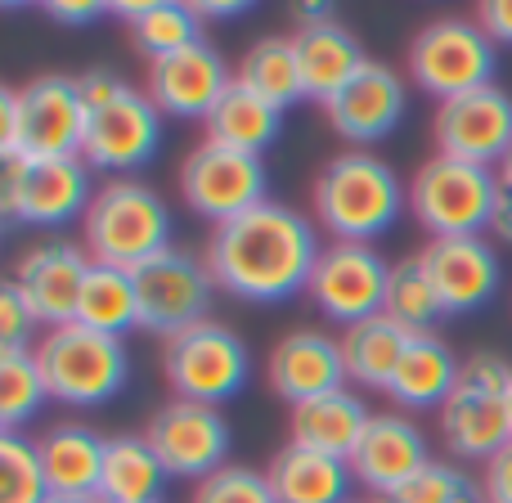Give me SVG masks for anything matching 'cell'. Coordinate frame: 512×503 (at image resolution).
<instances>
[{"label": "cell", "instance_id": "52a82bcc", "mask_svg": "<svg viewBox=\"0 0 512 503\" xmlns=\"http://www.w3.org/2000/svg\"><path fill=\"white\" fill-rule=\"evenodd\" d=\"M499 203V171L432 153L409 176V216L432 239H472L490 234Z\"/></svg>", "mask_w": 512, "mask_h": 503}, {"label": "cell", "instance_id": "5bb4252c", "mask_svg": "<svg viewBox=\"0 0 512 503\" xmlns=\"http://www.w3.org/2000/svg\"><path fill=\"white\" fill-rule=\"evenodd\" d=\"M144 441L171 472V481H207L230 463V423L216 405L171 396L153 418L144 423Z\"/></svg>", "mask_w": 512, "mask_h": 503}, {"label": "cell", "instance_id": "d6986e66", "mask_svg": "<svg viewBox=\"0 0 512 503\" xmlns=\"http://www.w3.org/2000/svg\"><path fill=\"white\" fill-rule=\"evenodd\" d=\"M409 108V86L396 68L369 59L333 99L324 104V117L346 144L364 149V144H378L405 122Z\"/></svg>", "mask_w": 512, "mask_h": 503}, {"label": "cell", "instance_id": "44dd1931", "mask_svg": "<svg viewBox=\"0 0 512 503\" xmlns=\"http://www.w3.org/2000/svg\"><path fill=\"white\" fill-rule=\"evenodd\" d=\"M418 261H423L445 315H472L504 283V261H499L495 243L486 234H472V239H432L418 252Z\"/></svg>", "mask_w": 512, "mask_h": 503}, {"label": "cell", "instance_id": "4fadbf2b", "mask_svg": "<svg viewBox=\"0 0 512 503\" xmlns=\"http://www.w3.org/2000/svg\"><path fill=\"white\" fill-rule=\"evenodd\" d=\"M391 265L373 243H324L315 270H310L306 297L328 324H364V319L382 315L387 301Z\"/></svg>", "mask_w": 512, "mask_h": 503}, {"label": "cell", "instance_id": "7dc6e473", "mask_svg": "<svg viewBox=\"0 0 512 503\" xmlns=\"http://www.w3.org/2000/svg\"><path fill=\"white\" fill-rule=\"evenodd\" d=\"M45 503H99V499H63V495H50Z\"/></svg>", "mask_w": 512, "mask_h": 503}, {"label": "cell", "instance_id": "ab89813d", "mask_svg": "<svg viewBox=\"0 0 512 503\" xmlns=\"http://www.w3.org/2000/svg\"><path fill=\"white\" fill-rule=\"evenodd\" d=\"M481 503H512V441L481 468Z\"/></svg>", "mask_w": 512, "mask_h": 503}, {"label": "cell", "instance_id": "f546056e", "mask_svg": "<svg viewBox=\"0 0 512 503\" xmlns=\"http://www.w3.org/2000/svg\"><path fill=\"white\" fill-rule=\"evenodd\" d=\"M203 131L212 144H225V149H239V153L261 158L283 131V108H274L270 99H261L256 90L234 81V86L221 95V104L207 113Z\"/></svg>", "mask_w": 512, "mask_h": 503}, {"label": "cell", "instance_id": "2e32d148", "mask_svg": "<svg viewBox=\"0 0 512 503\" xmlns=\"http://www.w3.org/2000/svg\"><path fill=\"white\" fill-rule=\"evenodd\" d=\"M432 144L445 158L499 171V162L512 149V95L499 86H486V90L450 99V104H436Z\"/></svg>", "mask_w": 512, "mask_h": 503}, {"label": "cell", "instance_id": "b9f144b4", "mask_svg": "<svg viewBox=\"0 0 512 503\" xmlns=\"http://www.w3.org/2000/svg\"><path fill=\"white\" fill-rule=\"evenodd\" d=\"M477 23L495 45H512V0H481Z\"/></svg>", "mask_w": 512, "mask_h": 503}, {"label": "cell", "instance_id": "f1b7e54d", "mask_svg": "<svg viewBox=\"0 0 512 503\" xmlns=\"http://www.w3.org/2000/svg\"><path fill=\"white\" fill-rule=\"evenodd\" d=\"M113 14L126 18L131 50L144 54L149 63L207 41L203 18H198L194 5H185V0H135V5H113Z\"/></svg>", "mask_w": 512, "mask_h": 503}, {"label": "cell", "instance_id": "d4e9b609", "mask_svg": "<svg viewBox=\"0 0 512 503\" xmlns=\"http://www.w3.org/2000/svg\"><path fill=\"white\" fill-rule=\"evenodd\" d=\"M108 436H99L86 423H54L50 432L36 436L50 495L63 499H99V472H104Z\"/></svg>", "mask_w": 512, "mask_h": 503}, {"label": "cell", "instance_id": "9a60e30c", "mask_svg": "<svg viewBox=\"0 0 512 503\" xmlns=\"http://www.w3.org/2000/svg\"><path fill=\"white\" fill-rule=\"evenodd\" d=\"M81 144H86V95H81V77L41 72L27 86H18V153L14 158H81Z\"/></svg>", "mask_w": 512, "mask_h": 503}, {"label": "cell", "instance_id": "ee69618b", "mask_svg": "<svg viewBox=\"0 0 512 503\" xmlns=\"http://www.w3.org/2000/svg\"><path fill=\"white\" fill-rule=\"evenodd\" d=\"M248 9H252V0H225V5L216 0V5H194V14L203 18V27H207V23H221V18H239V14H248Z\"/></svg>", "mask_w": 512, "mask_h": 503}, {"label": "cell", "instance_id": "484cf974", "mask_svg": "<svg viewBox=\"0 0 512 503\" xmlns=\"http://www.w3.org/2000/svg\"><path fill=\"white\" fill-rule=\"evenodd\" d=\"M459 373H463V360L450 351L441 333H414L400 355L396 373H391V405L396 409H436L454 396L459 387Z\"/></svg>", "mask_w": 512, "mask_h": 503}, {"label": "cell", "instance_id": "30bf717a", "mask_svg": "<svg viewBox=\"0 0 512 503\" xmlns=\"http://www.w3.org/2000/svg\"><path fill=\"white\" fill-rule=\"evenodd\" d=\"M95 189L86 158H9L0 176V212L9 225L59 230L86 216Z\"/></svg>", "mask_w": 512, "mask_h": 503}, {"label": "cell", "instance_id": "681fc988", "mask_svg": "<svg viewBox=\"0 0 512 503\" xmlns=\"http://www.w3.org/2000/svg\"><path fill=\"white\" fill-rule=\"evenodd\" d=\"M508 423H512V387H508Z\"/></svg>", "mask_w": 512, "mask_h": 503}, {"label": "cell", "instance_id": "e575fe53", "mask_svg": "<svg viewBox=\"0 0 512 503\" xmlns=\"http://www.w3.org/2000/svg\"><path fill=\"white\" fill-rule=\"evenodd\" d=\"M50 400L32 351H0V436H18Z\"/></svg>", "mask_w": 512, "mask_h": 503}, {"label": "cell", "instance_id": "74e56055", "mask_svg": "<svg viewBox=\"0 0 512 503\" xmlns=\"http://www.w3.org/2000/svg\"><path fill=\"white\" fill-rule=\"evenodd\" d=\"M189 503H274V490H270V481H265L261 468L225 463L221 472H212L207 481H198Z\"/></svg>", "mask_w": 512, "mask_h": 503}, {"label": "cell", "instance_id": "4316f807", "mask_svg": "<svg viewBox=\"0 0 512 503\" xmlns=\"http://www.w3.org/2000/svg\"><path fill=\"white\" fill-rule=\"evenodd\" d=\"M265 481L274 490V503H346L355 499V472L346 459L306 450V445H283L265 463Z\"/></svg>", "mask_w": 512, "mask_h": 503}, {"label": "cell", "instance_id": "cb8c5ba5", "mask_svg": "<svg viewBox=\"0 0 512 503\" xmlns=\"http://www.w3.org/2000/svg\"><path fill=\"white\" fill-rule=\"evenodd\" d=\"M369 418H373V409L364 405L360 391L337 387L328 396H315L306 405L288 409V441L319 450V454H333V459H351Z\"/></svg>", "mask_w": 512, "mask_h": 503}, {"label": "cell", "instance_id": "7c38bea8", "mask_svg": "<svg viewBox=\"0 0 512 503\" xmlns=\"http://www.w3.org/2000/svg\"><path fill=\"white\" fill-rule=\"evenodd\" d=\"M265 162L252 158V153L225 149V144H194L180 162V198L194 216H203L207 225H225L234 216L252 212V207L265 203Z\"/></svg>", "mask_w": 512, "mask_h": 503}, {"label": "cell", "instance_id": "ba28073f", "mask_svg": "<svg viewBox=\"0 0 512 503\" xmlns=\"http://www.w3.org/2000/svg\"><path fill=\"white\" fill-rule=\"evenodd\" d=\"M162 378L180 400H198V405H230L243 396L252 378V351L230 324L221 319H203V324L185 328V333L162 342Z\"/></svg>", "mask_w": 512, "mask_h": 503}, {"label": "cell", "instance_id": "ac0fdd59", "mask_svg": "<svg viewBox=\"0 0 512 503\" xmlns=\"http://www.w3.org/2000/svg\"><path fill=\"white\" fill-rule=\"evenodd\" d=\"M86 274H90V252L81 248V243L45 239V243H32V248L18 256L9 283L23 292L36 324L59 328V324L77 319V297H81Z\"/></svg>", "mask_w": 512, "mask_h": 503}, {"label": "cell", "instance_id": "ffe728a7", "mask_svg": "<svg viewBox=\"0 0 512 503\" xmlns=\"http://www.w3.org/2000/svg\"><path fill=\"white\" fill-rule=\"evenodd\" d=\"M346 463H351L355 481L369 495L391 499L409 477H418L432 463V450H427V432L414 418L400 414V409H382V414L369 418L360 445Z\"/></svg>", "mask_w": 512, "mask_h": 503}, {"label": "cell", "instance_id": "603a6c76", "mask_svg": "<svg viewBox=\"0 0 512 503\" xmlns=\"http://www.w3.org/2000/svg\"><path fill=\"white\" fill-rule=\"evenodd\" d=\"M292 45H297L301 81H306V99H315L319 108L369 63L360 36L337 18H319V23L292 27Z\"/></svg>", "mask_w": 512, "mask_h": 503}, {"label": "cell", "instance_id": "7bdbcfd3", "mask_svg": "<svg viewBox=\"0 0 512 503\" xmlns=\"http://www.w3.org/2000/svg\"><path fill=\"white\" fill-rule=\"evenodd\" d=\"M0 153L5 158L18 153V86L0 90Z\"/></svg>", "mask_w": 512, "mask_h": 503}, {"label": "cell", "instance_id": "8fae6325", "mask_svg": "<svg viewBox=\"0 0 512 503\" xmlns=\"http://www.w3.org/2000/svg\"><path fill=\"white\" fill-rule=\"evenodd\" d=\"M216 279L207 270L203 256L185 252V248H167L162 256H153L149 265L135 270V297H140V328L158 333L162 342L185 328L212 319V301H216Z\"/></svg>", "mask_w": 512, "mask_h": 503}, {"label": "cell", "instance_id": "f35d334b", "mask_svg": "<svg viewBox=\"0 0 512 503\" xmlns=\"http://www.w3.org/2000/svg\"><path fill=\"white\" fill-rule=\"evenodd\" d=\"M32 333H36V315L23 301V292L14 283H0V351H32Z\"/></svg>", "mask_w": 512, "mask_h": 503}, {"label": "cell", "instance_id": "277c9868", "mask_svg": "<svg viewBox=\"0 0 512 503\" xmlns=\"http://www.w3.org/2000/svg\"><path fill=\"white\" fill-rule=\"evenodd\" d=\"M81 248L95 265L140 270L153 256H162L171 243V207L153 185L135 176L104 180L81 216Z\"/></svg>", "mask_w": 512, "mask_h": 503}, {"label": "cell", "instance_id": "bcb514c9", "mask_svg": "<svg viewBox=\"0 0 512 503\" xmlns=\"http://www.w3.org/2000/svg\"><path fill=\"white\" fill-rule=\"evenodd\" d=\"M499 185H504V189H512V149H508V158L499 162Z\"/></svg>", "mask_w": 512, "mask_h": 503}, {"label": "cell", "instance_id": "1f68e13d", "mask_svg": "<svg viewBox=\"0 0 512 503\" xmlns=\"http://www.w3.org/2000/svg\"><path fill=\"white\" fill-rule=\"evenodd\" d=\"M72 324H86L95 333L108 337H126L131 328H140V297H135V274L117 270V265H95L81 283L77 297V319Z\"/></svg>", "mask_w": 512, "mask_h": 503}, {"label": "cell", "instance_id": "5b68a950", "mask_svg": "<svg viewBox=\"0 0 512 503\" xmlns=\"http://www.w3.org/2000/svg\"><path fill=\"white\" fill-rule=\"evenodd\" d=\"M36 364L45 373L50 400L68 409H95L122 396L131 382V351L126 337L95 333L86 324H59L45 328L32 346Z\"/></svg>", "mask_w": 512, "mask_h": 503}, {"label": "cell", "instance_id": "d6a6232c", "mask_svg": "<svg viewBox=\"0 0 512 503\" xmlns=\"http://www.w3.org/2000/svg\"><path fill=\"white\" fill-rule=\"evenodd\" d=\"M234 81L256 90L261 99H270L283 113L306 99V81H301V63H297L292 36H261L256 45H248L239 68H234Z\"/></svg>", "mask_w": 512, "mask_h": 503}, {"label": "cell", "instance_id": "836d02e7", "mask_svg": "<svg viewBox=\"0 0 512 503\" xmlns=\"http://www.w3.org/2000/svg\"><path fill=\"white\" fill-rule=\"evenodd\" d=\"M382 315H387L391 324H400L405 333H436V324L445 319V306H441V297H436V288L418 256H405V261L391 265Z\"/></svg>", "mask_w": 512, "mask_h": 503}, {"label": "cell", "instance_id": "c3c4849f", "mask_svg": "<svg viewBox=\"0 0 512 503\" xmlns=\"http://www.w3.org/2000/svg\"><path fill=\"white\" fill-rule=\"evenodd\" d=\"M346 503H387V499H378V495H355V499H346Z\"/></svg>", "mask_w": 512, "mask_h": 503}, {"label": "cell", "instance_id": "8d00e7d4", "mask_svg": "<svg viewBox=\"0 0 512 503\" xmlns=\"http://www.w3.org/2000/svg\"><path fill=\"white\" fill-rule=\"evenodd\" d=\"M387 503H481V486L463 468L432 459L418 477H409Z\"/></svg>", "mask_w": 512, "mask_h": 503}, {"label": "cell", "instance_id": "4dcf8cb0", "mask_svg": "<svg viewBox=\"0 0 512 503\" xmlns=\"http://www.w3.org/2000/svg\"><path fill=\"white\" fill-rule=\"evenodd\" d=\"M409 337L400 324H391L387 315H373L364 324L342 328V364H346V387L355 391H382L387 396L391 373H396L400 355H405Z\"/></svg>", "mask_w": 512, "mask_h": 503}, {"label": "cell", "instance_id": "60d3db41", "mask_svg": "<svg viewBox=\"0 0 512 503\" xmlns=\"http://www.w3.org/2000/svg\"><path fill=\"white\" fill-rule=\"evenodd\" d=\"M45 14H50L54 23H63V27H90V23H99L104 14H113V5H108V0H50Z\"/></svg>", "mask_w": 512, "mask_h": 503}, {"label": "cell", "instance_id": "7402d4cb", "mask_svg": "<svg viewBox=\"0 0 512 503\" xmlns=\"http://www.w3.org/2000/svg\"><path fill=\"white\" fill-rule=\"evenodd\" d=\"M265 382L283 405H306L315 396L346 387V364H342V337L324 333V328H292L265 355Z\"/></svg>", "mask_w": 512, "mask_h": 503}, {"label": "cell", "instance_id": "3957f363", "mask_svg": "<svg viewBox=\"0 0 512 503\" xmlns=\"http://www.w3.org/2000/svg\"><path fill=\"white\" fill-rule=\"evenodd\" d=\"M81 95H86V144H81L86 167L108 180L149 167L162 144V113L153 99L108 68L81 72Z\"/></svg>", "mask_w": 512, "mask_h": 503}, {"label": "cell", "instance_id": "8992f818", "mask_svg": "<svg viewBox=\"0 0 512 503\" xmlns=\"http://www.w3.org/2000/svg\"><path fill=\"white\" fill-rule=\"evenodd\" d=\"M508 387H512V364L499 351H472L463 360L459 387L436 414L445 450L459 463H481L486 468L512 441Z\"/></svg>", "mask_w": 512, "mask_h": 503}, {"label": "cell", "instance_id": "d590c367", "mask_svg": "<svg viewBox=\"0 0 512 503\" xmlns=\"http://www.w3.org/2000/svg\"><path fill=\"white\" fill-rule=\"evenodd\" d=\"M50 481H45L41 454L32 436H0V503H45Z\"/></svg>", "mask_w": 512, "mask_h": 503}, {"label": "cell", "instance_id": "e0dca14e", "mask_svg": "<svg viewBox=\"0 0 512 503\" xmlns=\"http://www.w3.org/2000/svg\"><path fill=\"white\" fill-rule=\"evenodd\" d=\"M234 86V72L225 54L212 41H198L180 54L153 59L144 72V95L153 99L162 117H180V122H207L221 95Z\"/></svg>", "mask_w": 512, "mask_h": 503}, {"label": "cell", "instance_id": "9c48e42d", "mask_svg": "<svg viewBox=\"0 0 512 503\" xmlns=\"http://www.w3.org/2000/svg\"><path fill=\"white\" fill-rule=\"evenodd\" d=\"M499 45L481 32L477 18H436L409 45V81L436 104L495 86Z\"/></svg>", "mask_w": 512, "mask_h": 503}, {"label": "cell", "instance_id": "6da1fadb", "mask_svg": "<svg viewBox=\"0 0 512 503\" xmlns=\"http://www.w3.org/2000/svg\"><path fill=\"white\" fill-rule=\"evenodd\" d=\"M319 252L324 243L315 234V221L301 216L297 207L265 198L252 212L216 225L203 261L221 292L252 306H279L306 292Z\"/></svg>", "mask_w": 512, "mask_h": 503}, {"label": "cell", "instance_id": "f6af8a7d", "mask_svg": "<svg viewBox=\"0 0 512 503\" xmlns=\"http://www.w3.org/2000/svg\"><path fill=\"white\" fill-rule=\"evenodd\" d=\"M490 234L499 243H512V189L499 185V203H495V221H490Z\"/></svg>", "mask_w": 512, "mask_h": 503}, {"label": "cell", "instance_id": "7a4b0ae2", "mask_svg": "<svg viewBox=\"0 0 512 503\" xmlns=\"http://www.w3.org/2000/svg\"><path fill=\"white\" fill-rule=\"evenodd\" d=\"M310 203L333 243H373L396 230V221L405 216L409 185L373 149H346L333 162H324L310 189Z\"/></svg>", "mask_w": 512, "mask_h": 503}, {"label": "cell", "instance_id": "83f0119b", "mask_svg": "<svg viewBox=\"0 0 512 503\" xmlns=\"http://www.w3.org/2000/svg\"><path fill=\"white\" fill-rule=\"evenodd\" d=\"M171 472L144 441V432L108 436L104 472H99V503H162Z\"/></svg>", "mask_w": 512, "mask_h": 503}]
</instances>
